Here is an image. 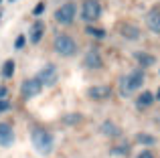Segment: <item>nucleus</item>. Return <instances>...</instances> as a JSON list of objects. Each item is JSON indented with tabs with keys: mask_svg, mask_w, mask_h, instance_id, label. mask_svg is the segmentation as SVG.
<instances>
[{
	"mask_svg": "<svg viewBox=\"0 0 160 158\" xmlns=\"http://www.w3.org/2000/svg\"><path fill=\"white\" fill-rule=\"evenodd\" d=\"M31 140H32V146H35V150L39 152V154L47 156V154L53 152L55 138L49 130H45V128H35L32 134H31Z\"/></svg>",
	"mask_w": 160,
	"mask_h": 158,
	"instance_id": "1",
	"label": "nucleus"
},
{
	"mask_svg": "<svg viewBox=\"0 0 160 158\" xmlns=\"http://www.w3.org/2000/svg\"><path fill=\"white\" fill-rule=\"evenodd\" d=\"M53 49L57 55L61 57H73L77 53V43L75 39H71L69 35H57L53 39Z\"/></svg>",
	"mask_w": 160,
	"mask_h": 158,
	"instance_id": "2",
	"label": "nucleus"
},
{
	"mask_svg": "<svg viewBox=\"0 0 160 158\" xmlns=\"http://www.w3.org/2000/svg\"><path fill=\"white\" fill-rule=\"evenodd\" d=\"M144 83V71L142 69H136V71L128 73L126 77H122V93H130V91H136L142 87Z\"/></svg>",
	"mask_w": 160,
	"mask_h": 158,
	"instance_id": "3",
	"label": "nucleus"
},
{
	"mask_svg": "<svg viewBox=\"0 0 160 158\" xmlns=\"http://www.w3.org/2000/svg\"><path fill=\"white\" fill-rule=\"evenodd\" d=\"M77 16V8H75L73 2H65L55 10V20L59 24H71Z\"/></svg>",
	"mask_w": 160,
	"mask_h": 158,
	"instance_id": "4",
	"label": "nucleus"
},
{
	"mask_svg": "<svg viewBox=\"0 0 160 158\" xmlns=\"http://www.w3.org/2000/svg\"><path fill=\"white\" fill-rule=\"evenodd\" d=\"M99 16H102V4H99V0H83L81 18L91 22V20H98Z\"/></svg>",
	"mask_w": 160,
	"mask_h": 158,
	"instance_id": "5",
	"label": "nucleus"
},
{
	"mask_svg": "<svg viewBox=\"0 0 160 158\" xmlns=\"http://www.w3.org/2000/svg\"><path fill=\"white\" fill-rule=\"evenodd\" d=\"M57 77H59L57 67H55L53 63H47V65H45V67L39 71L37 81H39L41 85H55V83H57Z\"/></svg>",
	"mask_w": 160,
	"mask_h": 158,
	"instance_id": "6",
	"label": "nucleus"
},
{
	"mask_svg": "<svg viewBox=\"0 0 160 158\" xmlns=\"http://www.w3.org/2000/svg\"><path fill=\"white\" fill-rule=\"evenodd\" d=\"M41 89H43V85L37 81V77H31V79H24L22 81V85H20V95H22V99H31V97H35V95H39Z\"/></svg>",
	"mask_w": 160,
	"mask_h": 158,
	"instance_id": "7",
	"label": "nucleus"
},
{
	"mask_svg": "<svg viewBox=\"0 0 160 158\" xmlns=\"http://www.w3.org/2000/svg\"><path fill=\"white\" fill-rule=\"evenodd\" d=\"M87 97L95 99V101H103V99L112 97V87L109 85H93L87 89Z\"/></svg>",
	"mask_w": 160,
	"mask_h": 158,
	"instance_id": "8",
	"label": "nucleus"
},
{
	"mask_svg": "<svg viewBox=\"0 0 160 158\" xmlns=\"http://www.w3.org/2000/svg\"><path fill=\"white\" fill-rule=\"evenodd\" d=\"M83 65H85L87 69H102L103 67V59H102V55H99L98 49H89V51L85 53Z\"/></svg>",
	"mask_w": 160,
	"mask_h": 158,
	"instance_id": "9",
	"label": "nucleus"
},
{
	"mask_svg": "<svg viewBox=\"0 0 160 158\" xmlns=\"http://www.w3.org/2000/svg\"><path fill=\"white\" fill-rule=\"evenodd\" d=\"M12 142H14V130H12V126L6 122H0V146L8 148V146H12Z\"/></svg>",
	"mask_w": 160,
	"mask_h": 158,
	"instance_id": "10",
	"label": "nucleus"
},
{
	"mask_svg": "<svg viewBox=\"0 0 160 158\" xmlns=\"http://www.w3.org/2000/svg\"><path fill=\"white\" fill-rule=\"evenodd\" d=\"M146 24H148V28L152 32L160 35V8H152V10L148 12V16H146Z\"/></svg>",
	"mask_w": 160,
	"mask_h": 158,
	"instance_id": "11",
	"label": "nucleus"
},
{
	"mask_svg": "<svg viewBox=\"0 0 160 158\" xmlns=\"http://www.w3.org/2000/svg\"><path fill=\"white\" fill-rule=\"evenodd\" d=\"M120 35L124 37V39L136 41V39H140V28H138L136 24H132V22H126V24L120 27Z\"/></svg>",
	"mask_w": 160,
	"mask_h": 158,
	"instance_id": "12",
	"label": "nucleus"
},
{
	"mask_svg": "<svg viewBox=\"0 0 160 158\" xmlns=\"http://www.w3.org/2000/svg\"><path fill=\"white\" fill-rule=\"evenodd\" d=\"M43 35H45V22H43V20H37V22L31 27V32H28V41L37 45L41 39H43Z\"/></svg>",
	"mask_w": 160,
	"mask_h": 158,
	"instance_id": "13",
	"label": "nucleus"
},
{
	"mask_svg": "<svg viewBox=\"0 0 160 158\" xmlns=\"http://www.w3.org/2000/svg\"><path fill=\"white\" fill-rule=\"evenodd\" d=\"M134 59H136L142 67H152V65H156V57L150 55V53H144V51L134 53Z\"/></svg>",
	"mask_w": 160,
	"mask_h": 158,
	"instance_id": "14",
	"label": "nucleus"
},
{
	"mask_svg": "<svg viewBox=\"0 0 160 158\" xmlns=\"http://www.w3.org/2000/svg\"><path fill=\"white\" fill-rule=\"evenodd\" d=\"M102 134L103 136H112V138H118V136L122 134L120 126H116L113 122H103L102 124Z\"/></svg>",
	"mask_w": 160,
	"mask_h": 158,
	"instance_id": "15",
	"label": "nucleus"
},
{
	"mask_svg": "<svg viewBox=\"0 0 160 158\" xmlns=\"http://www.w3.org/2000/svg\"><path fill=\"white\" fill-rule=\"evenodd\" d=\"M152 101H154V95L150 93V91H142L136 99V106H138V110H144V107L152 106Z\"/></svg>",
	"mask_w": 160,
	"mask_h": 158,
	"instance_id": "16",
	"label": "nucleus"
},
{
	"mask_svg": "<svg viewBox=\"0 0 160 158\" xmlns=\"http://www.w3.org/2000/svg\"><path fill=\"white\" fill-rule=\"evenodd\" d=\"M85 32L89 37H93V39H103V37H106V31H103V28H98V27H87Z\"/></svg>",
	"mask_w": 160,
	"mask_h": 158,
	"instance_id": "17",
	"label": "nucleus"
},
{
	"mask_svg": "<svg viewBox=\"0 0 160 158\" xmlns=\"http://www.w3.org/2000/svg\"><path fill=\"white\" fill-rule=\"evenodd\" d=\"M12 73H14V61L8 59L2 67V77H12Z\"/></svg>",
	"mask_w": 160,
	"mask_h": 158,
	"instance_id": "18",
	"label": "nucleus"
},
{
	"mask_svg": "<svg viewBox=\"0 0 160 158\" xmlns=\"http://www.w3.org/2000/svg\"><path fill=\"white\" fill-rule=\"evenodd\" d=\"M136 140L140 144H146V146H152V144H154V138H152V136H148V134H138Z\"/></svg>",
	"mask_w": 160,
	"mask_h": 158,
	"instance_id": "19",
	"label": "nucleus"
},
{
	"mask_svg": "<svg viewBox=\"0 0 160 158\" xmlns=\"http://www.w3.org/2000/svg\"><path fill=\"white\" fill-rule=\"evenodd\" d=\"M10 110V103L6 101V99H0V114H4V111Z\"/></svg>",
	"mask_w": 160,
	"mask_h": 158,
	"instance_id": "20",
	"label": "nucleus"
},
{
	"mask_svg": "<svg viewBox=\"0 0 160 158\" xmlns=\"http://www.w3.org/2000/svg\"><path fill=\"white\" fill-rule=\"evenodd\" d=\"M81 120V116L79 114H73V116H65V122H69V124H73V122H79Z\"/></svg>",
	"mask_w": 160,
	"mask_h": 158,
	"instance_id": "21",
	"label": "nucleus"
},
{
	"mask_svg": "<svg viewBox=\"0 0 160 158\" xmlns=\"http://www.w3.org/2000/svg\"><path fill=\"white\" fill-rule=\"evenodd\" d=\"M128 144H122V148H113V152H116V154H128Z\"/></svg>",
	"mask_w": 160,
	"mask_h": 158,
	"instance_id": "22",
	"label": "nucleus"
},
{
	"mask_svg": "<svg viewBox=\"0 0 160 158\" xmlns=\"http://www.w3.org/2000/svg\"><path fill=\"white\" fill-rule=\"evenodd\" d=\"M136 158H154V154H152L150 150H142V152H140V154H138Z\"/></svg>",
	"mask_w": 160,
	"mask_h": 158,
	"instance_id": "23",
	"label": "nucleus"
},
{
	"mask_svg": "<svg viewBox=\"0 0 160 158\" xmlns=\"http://www.w3.org/2000/svg\"><path fill=\"white\" fill-rule=\"evenodd\" d=\"M43 12H45V2H39L35 6V14H43Z\"/></svg>",
	"mask_w": 160,
	"mask_h": 158,
	"instance_id": "24",
	"label": "nucleus"
},
{
	"mask_svg": "<svg viewBox=\"0 0 160 158\" xmlns=\"http://www.w3.org/2000/svg\"><path fill=\"white\" fill-rule=\"evenodd\" d=\"M14 47H16V49H22V47H24V37H18V39H16Z\"/></svg>",
	"mask_w": 160,
	"mask_h": 158,
	"instance_id": "25",
	"label": "nucleus"
},
{
	"mask_svg": "<svg viewBox=\"0 0 160 158\" xmlns=\"http://www.w3.org/2000/svg\"><path fill=\"white\" fill-rule=\"evenodd\" d=\"M4 95H6V87H0V99H4Z\"/></svg>",
	"mask_w": 160,
	"mask_h": 158,
	"instance_id": "26",
	"label": "nucleus"
},
{
	"mask_svg": "<svg viewBox=\"0 0 160 158\" xmlns=\"http://www.w3.org/2000/svg\"><path fill=\"white\" fill-rule=\"evenodd\" d=\"M154 99H158V101H160V87H158V91H156V97H154Z\"/></svg>",
	"mask_w": 160,
	"mask_h": 158,
	"instance_id": "27",
	"label": "nucleus"
},
{
	"mask_svg": "<svg viewBox=\"0 0 160 158\" xmlns=\"http://www.w3.org/2000/svg\"><path fill=\"white\" fill-rule=\"evenodd\" d=\"M8 2H16V0H8Z\"/></svg>",
	"mask_w": 160,
	"mask_h": 158,
	"instance_id": "28",
	"label": "nucleus"
},
{
	"mask_svg": "<svg viewBox=\"0 0 160 158\" xmlns=\"http://www.w3.org/2000/svg\"><path fill=\"white\" fill-rule=\"evenodd\" d=\"M0 2H2V0H0Z\"/></svg>",
	"mask_w": 160,
	"mask_h": 158,
	"instance_id": "29",
	"label": "nucleus"
},
{
	"mask_svg": "<svg viewBox=\"0 0 160 158\" xmlns=\"http://www.w3.org/2000/svg\"><path fill=\"white\" fill-rule=\"evenodd\" d=\"M0 16H2V14H0Z\"/></svg>",
	"mask_w": 160,
	"mask_h": 158,
	"instance_id": "30",
	"label": "nucleus"
}]
</instances>
